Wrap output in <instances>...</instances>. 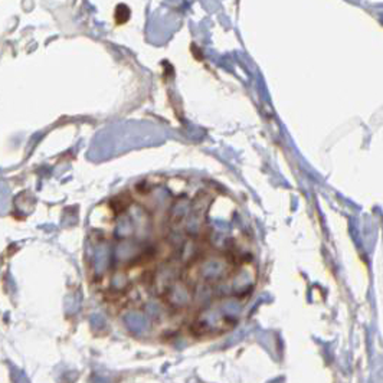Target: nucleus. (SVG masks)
Here are the masks:
<instances>
[{
    "instance_id": "nucleus-1",
    "label": "nucleus",
    "mask_w": 383,
    "mask_h": 383,
    "mask_svg": "<svg viewBox=\"0 0 383 383\" xmlns=\"http://www.w3.org/2000/svg\"><path fill=\"white\" fill-rule=\"evenodd\" d=\"M219 198L211 186L169 180H144L116 196L107 206L108 223L95 231L97 245L107 247L105 256H97V274L114 268L111 287L124 291L140 272L167 301L177 294L196 298L183 271L212 293V284L229 280L247 294L255 284L250 236L235 223L217 229L211 212Z\"/></svg>"
},
{
    "instance_id": "nucleus-2",
    "label": "nucleus",
    "mask_w": 383,
    "mask_h": 383,
    "mask_svg": "<svg viewBox=\"0 0 383 383\" xmlns=\"http://www.w3.org/2000/svg\"><path fill=\"white\" fill-rule=\"evenodd\" d=\"M127 327L134 334H146L150 330L151 320L143 311H130L124 317Z\"/></svg>"
}]
</instances>
